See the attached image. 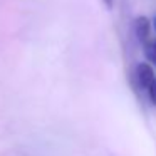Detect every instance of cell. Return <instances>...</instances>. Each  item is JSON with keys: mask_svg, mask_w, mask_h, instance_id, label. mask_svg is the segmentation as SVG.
Returning <instances> with one entry per match:
<instances>
[{"mask_svg": "<svg viewBox=\"0 0 156 156\" xmlns=\"http://www.w3.org/2000/svg\"><path fill=\"white\" fill-rule=\"evenodd\" d=\"M154 67L149 62H139L133 69V82L136 84V87L146 89L148 91L149 84L154 81Z\"/></svg>", "mask_w": 156, "mask_h": 156, "instance_id": "6da1fadb", "label": "cell"}, {"mask_svg": "<svg viewBox=\"0 0 156 156\" xmlns=\"http://www.w3.org/2000/svg\"><path fill=\"white\" fill-rule=\"evenodd\" d=\"M133 30H134L138 41L141 42V44H144V42H148L149 39H151L153 24L146 17H143V15H141V17H138L134 20V24H133Z\"/></svg>", "mask_w": 156, "mask_h": 156, "instance_id": "7a4b0ae2", "label": "cell"}, {"mask_svg": "<svg viewBox=\"0 0 156 156\" xmlns=\"http://www.w3.org/2000/svg\"><path fill=\"white\" fill-rule=\"evenodd\" d=\"M143 51H144V55L148 59V62L156 67V41L149 39L148 42H144L143 44Z\"/></svg>", "mask_w": 156, "mask_h": 156, "instance_id": "3957f363", "label": "cell"}, {"mask_svg": "<svg viewBox=\"0 0 156 156\" xmlns=\"http://www.w3.org/2000/svg\"><path fill=\"white\" fill-rule=\"evenodd\" d=\"M148 94H149V101L153 102V104L156 106V77H154V81L149 84V87H148Z\"/></svg>", "mask_w": 156, "mask_h": 156, "instance_id": "277c9868", "label": "cell"}, {"mask_svg": "<svg viewBox=\"0 0 156 156\" xmlns=\"http://www.w3.org/2000/svg\"><path fill=\"white\" fill-rule=\"evenodd\" d=\"M102 2L106 4V7H108V9H112V5H114V0H102Z\"/></svg>", "mask_w": 156, "mask_h": 156, "instance_id": "5b68a950", "label": "cell"}, {"mask_svg": "<svg viewBox=\"0 0 156 156\" xmlns=\"http://www.w3.org/2000/svg\"><path fill=\"white\" fill-rule=\"evenodd\" d=\"M153 29H154V34H156V17H154V20H153Z\"/></svg>", "mask_w": 156, "mask_h": 156, "instance_id": "8992f818", "label": "cell"}]
</instances>
